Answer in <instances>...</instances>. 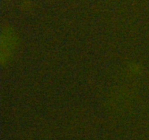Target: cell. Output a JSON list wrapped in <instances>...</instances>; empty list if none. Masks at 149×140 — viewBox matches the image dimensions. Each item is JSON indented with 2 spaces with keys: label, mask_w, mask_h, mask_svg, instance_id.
I'll return each instance as SVG.
<instances>
[{
  "label": "cell",
  "mask_w": 149,
  "mask_h": 140,
  "mask_svg": "<svg viewBox=\"0 0 149 140\" xmlns=\"http://www.w3.org/2000/svg\"><path fill=\"white\" fill-rule=\"evenodd\" d=\"M19 44L18 36L14 29L8 27L3 29L1 36V59L3 64H7L13 58Z\"/></svg>",
  "instance_id": "obj_1"
}]
</instances>
